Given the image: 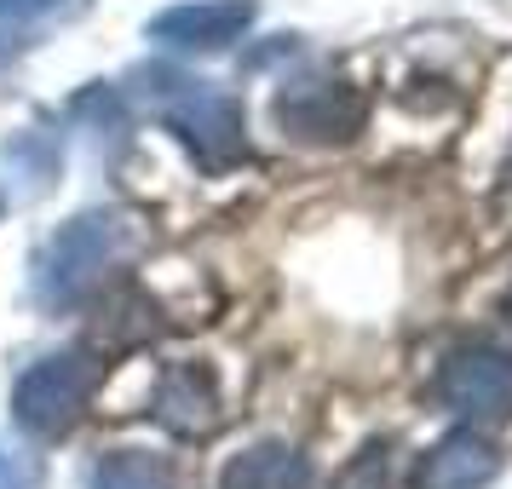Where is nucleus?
I'll list each match as a JSON object with an SVG mask.
<instances>
[{
  "mask_svg": "<svg viewBox=\"0 0 512 489\" xmlns=\"http://www.w3.org/2000/svg\"><path fill=\"white\" fill-rule=\"evenodd\" d=\"M501 472V455L489 449L472 426L438 438L415 466V489H484L489 478Z\"/></svg>",
  "mask_w": 512,
  "mask_h": 489,
  "instance_id": "nucleus-8",
  "label": "nucleus"
},
{
  "mask_svg": "<svg viewBox=\"0 0 512 489\" xmlns=\"http://www.w3.org/2000/svg\"><path fill=\"white\" fill-rule=\"evenodd\" d=\"M35 484H41V461L12 449V443H0V489H35Z\"/></svg>",
  "mask_w": 512,
  "mask_h": 489,
  "instance_id": "nucleus-11",
  "label": "nucleus"
},
{
  "mask_svg": "<svg viewBox=\"0 0 512 489\" xmlns=\"http://www.w3.org/2000/svg\"><path fill=\"white\" fill-rule=\"evenodd\" d=\"M363 116H369L363 87L334 75H305L277 93V127L294 144H346L363 133Z\"/></svg>",
  "mask_w": 512,
  "mask_h": 489,
  "instance_id": "nucleus-4",
  "label": "nucleus"
},
{
  "mask_svg": "<svg viewBox=\"0 0 512 489\" xmlns=\"http://www.w3.org/2000/svg\"><path fill=\"white\" fill-rule=\"evenodd\" d=\"M144 98L156 104V116L173 139L185 144L208 173H225L248 156V127H242V104L231 93H219L202 75L179 70H144L139 75Z\"/></svg>",
  "mask_w": 512,
  "mask_h": 489,
  "instance_id": "nucleus-2",
  "label": "nucleus"
},
{
  "mask_svg": "<svg viewBox=\"0 0 512 489\" xmlns=\"http://www.w3.org/2000/svg\"><path fill=\"white\" fill-rule=\"evenodd\" d=\"M443 409H455L472 426H507L512 420V351L461 346L438 369Z\"/></svg>",
  "mask_w": 512,
  "mask_h": 489,
  "instance_id": "nucleus-5",
  "label": "nucleus"
},
{
  "mask_svg": "<svg viewBox=\"0 0 512 489\" xmlns=\"http://www.w3.org/2000/svg\"><path fill=\"white\" fill-rule=\"evenodd\" d=\"M58 0H0V18H41Z\"/></svg>",
  "mask_w": 512,
  "mask_h": 489,
  "instance_id": "nucleus-12",
  "label": "nucleus"
},
{
  "mask_svg": "<svg viewBox=\"0 0 512 489\" xmlns=\"http://www.w3.org/2000/svg\"><path fill=\"white\" fill-rule=\"evenodd\" d=\"M219 489H317V478H311V461H305L300 449L259 443V449H248V455H236L225 466Z\"/></svg>",
  "mask_w": 512,
  "mask_h": 489,
  "instance_id": "nucleus-9",
  "label": "nucleus"
},
{
  "mask_svg": "<svg viewBox=\"0 0 512 489\" xmlns=\"http://www.w3.org/2000/svg\"><path fill=\"white\" fill-rule=\"evenodd\" d=\"M93 489H179V472H173V461H162V455L116 449V455L98 461Z\"/></svg>",
  "mask_w": 512,
  "mask_h": 489,
  "instance_id": "nucleus-10",
  "label": "nucleus"
},
{
  "mask_svg": "<svg viewBox=\"0 0 512 489\" xmlns=\"http://www.w3.org/2000/svg\"><path fill=\"white\" fill-rule=\"evenodd\" d=\"M156 420L179 438H208L225 426V397L208 363H173L156 386Z\"/></svg>",
  "mask_w": 512,
  "mask_h": 489,
  "instance_id": "nucleus-7",
  "label": "nucleus"
},
{
  "mask_svg": "<svg viewBox=\"0 0 512 489\" xmlns=\"http://www.w3.org/2000/svg\"><path fill=\"white\" fill-rule=\"evenodd\" d=\"M254 24V0H190L150 18V41L167 52H225Z\"/></svg>",
  "mask_w": 512,
  "mask_h": 489,
  "instance_id": "nucleus-6",
  "label": "nucleus"
},
{
  "mask_svg": "<svg viewBox=\"0 0 512 489\" xmlns=\"http://www.w3.org/2000/svg\"><path fill=\"white\" fill-rule=\"evenodd\" d=\"M144 248V225L133 213H75L64 231L47 242L41 271H35V294L41 305H81L93 300L104 282L116 277L127 259Z\"/></svg>",
  "mask_w": 512,
  "mask_h": 489,
  "instance_id": "nucleus-1",
  "label": "nucleus"
},
{
  "mask_svg": "<svg viewBox=\"0 0 512 489\" xmlns=\"http://www.w3.org/2000/svg\"><path fill=\"white\" fill-rule=\"evenodd\" d=\"M93 386H98V363L81 357V351H58V357H41L18 374L12 386V415L24 432L35 438H64L75 432V420L87 415L93 403Z\"/></svg>",
  "mask_w": 512,
  "mask_h": 489,
  "instance_id": "nucleus-3",
  "label": "nucleus"
}]
</instances>
